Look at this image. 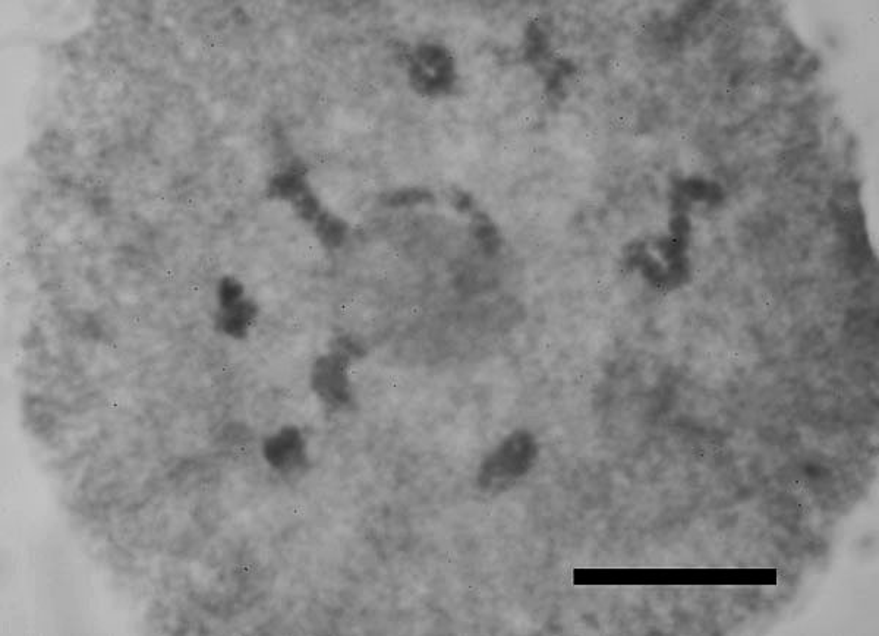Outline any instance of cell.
Listing matches in <instances>:
<instances>
[{
    "mask_svg": "<svg viewBox=\"0 0 879 636\" xmlns=\"http://www.w3.org/2000/svg\"><path fill=\"white\" fill-rule=\"evenodd\" d=\"M321 387L332 401H345L346 379L343 365L339 360L324 362L320 373Z\"/></svg>",
    "mask_w": 879,
    "mask_h": 636,
    "instance_id": "obj_2",
    "label": "cell"
},
{
    "mask_svg": "<svg viewBox=\"0 0 879 636\" xmlns=\"http://www.w3.org/2000/svg\"><path fill=\"white\" fill-rule=\"evenodd\" d=\"M532 459V445L525 436L510 437L497 452L485 462L481 483L485 487H497L521 477Z\"/></svg>",
    "mask_w": 879,
    "mask_h": 636,
    "instance_id": "obj_1",
    "label": "cell"
}]
</instances>
